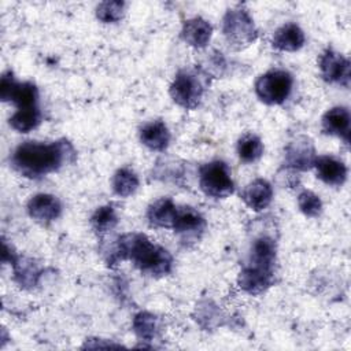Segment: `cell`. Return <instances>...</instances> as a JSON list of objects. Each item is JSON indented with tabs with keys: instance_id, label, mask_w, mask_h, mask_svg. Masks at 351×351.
Segmentation results:
<instances>
[{
	"instance_id": "cell-1",
	"label": "cell",
	"mask_w": 351,
	"mask_h": 351,
	"mask_svg": "<svg viewBox=\"0 0 351 351\" xmlns=\"http://www.w3.org/2000/svg\"><path fill=\"white\" fill-rule=\"evenodd\" d=\"M75 159V149L67 140L53 143L25 141L18 145L11 156L12 167L25 177L38 178Z\"/></svg>"
},
{
	"instance_id": "cell-2",
	"label": "cell",
	"mask_w": 351,
	"mask_h": 351,
	"mask_svg": "<svg viewBox=\"0 0 351 351\" xmlns=\"http://www.w3.org/2000/svg\"><path fill=\"white\" fill-rule=\"evenodd\" d=\"M125 259L132 261L141 273L151 277L166 276L173 267L171 254L166 248L151 241L143 233L121 236L107 262L112 265Z\"/></svg>"
},
{
	"instance_id": "cell-3",
	"label": "cell",
	"mask_w": 351,
	"mask_h": 351,
	"mask_svg": "<svg viewBox=\"0 0 351 351\" xmlns=\"http://www.w3.org/2000/svg\"><path fill=\"white\" fill-rule=\"evenodd\" d=\"M222 33L228 44L234 49L248 47L258 37V30L252 18L243 7L226 11L222 19Z\"/></svg>"
},
{
	"instance_id": "cell-4",
	"label": "cell",
	"mask_w": 351,
	"mask_h": 351,
	"mask_svg": "<svg viewBox=\"0 0 351 351\" xmlns=\"http://www.w3.org/2000/svg\"><path fill=\"white\" fill-rule=\"evenodd\" d=\"M199 186L204 195L214 199H223L232 195L234 182L229 166L222 160L203 165L199 170Z\"/></svg>"
},
{
	"instance_id": "cell-5",
	"label": "cell",
	"mask_w": 351,
	"mask_h": 351,
	"mask_svg": "<svg viewBox=\"0 0 351 351\" xmlns=\"http://www.w3.org/2000/svg\"><path fill=\"white\" fill-rule=\"evenodd\" d=\"M293 78L287 70L274 69L262 74L255 82V93L265 104H282L291 95Z\"/></svg>"
},
{
	"instance_id": "cell-6",
	"label": "cell",
	"mask_w": 351,
	"mask_h": 351,
	"mask_svg": "<svg viewBox=\"0 0 351 351\" xmlns=\"http://www.w3.org/2000/svg\"><path fill=\"white\" fill-rule=\"evenodd\" d=\"M174 103L186 110H193L200 104L204 93V84L202 78L191 70H180L169 89Z\"/></svg>"
},
{
	"instance_id": "cell-7",
	"label": "cell",
	"mask_w": 351,
	"mask_h": 351,
	"mask_svg": "<svg viewBox=\"0 0 351 351\" xmlns=\"http://www.w3.org/2000/svg\"><path fill=\"white\" fill-rule=\"evenodd\" d=\"M0 97L3 101H12L19 108L37 107L38 90L32 82H16L11 70L3 73L0 84Z\"/></svg>"
},
{
	"instance_id": "cell-8",
	"label": "cell",
	"mask_w": 351,
	"mask_h": 351,
	"mask_svg": "<svg viewBox=\"0 0 351 351\" xmlns=\"http://www.w3.org/2000/svg\"><path fill=\"white\" fill-rule=\"evenodd\" d=\"M318 66H319L321 75L326 82H335L348 88L350 60L346 56L328 48L319 55Z\"/></svg>"
},
{
	"instance_id": "cell-9",
	"label": "cell",
	"mask_w": 351,
	"mask_h": 351,
	"mask_svg": "<svg viewBox=\"0 0 351 351\" xmlns=\"http://www.w3.org/2000/svg\"><path fill=\"white\" fill-rule=\"evenodd\" d=\"M315 158L314 144L307 136H298L285 147V166L292 170H308Z\"/></svg>"
},
{
	"instance_id": "cell-10",
	"label": "cell",
	"mask_w": 351,
	"mask_h": 351,
	"mask_svg": "<svg viewBox=\"0 0 351 351\" xmlns=\"http://www.w3.org/2000/svg\"><path fill=\"white\" fill-rule=\"evenodd\" d=\"M171 229H174V232L185 241L197 240L206 229V219L193 207H177V214Z\"/></svg>"
},
{
	"instance_id": "cell-11",
	"label": "cell",
	"mask_w": 351,
	"mask_h": 351,
	"mask_svg": "<svg viewBox=\"0 0 351 351\" xmlns=\"http://www.w3.org/2000/svg\"><path fill=\"white\" fill-rule=\"evenodd\" d=\"M27 213L33 221L47 226L59 218L62 213V204L53 195L38 193L29 200Z\"/></svg>"
},
{
	"instance_id": "cell-12",
	"label": "cell",
	"mask_w": 351,
	"mask_h": 351,
	"mask_svg": "<svg viewBox=\"0 0 351 351\" xmlns=\"http://www.w3.org/2000/svg\"><path fill=\"white\" fill-rule=\"evenodd\" d=\"M273 282H274L273 270H265V269L250 266V265H245L237 276L239 287L250 295H259L265 292L267 288L273 285Z\"/></svg>"
},
{
	"instance_id": "cell-13",
	"label": "cell",
	"mask_w": 351,
	"mask_h": 351,
	"mask_svg": "<svg viewBox=\"0 0 351 351\" xmlns=\"http://www.w3.org/2000/svg\"><path fill=\"white\" fill-rule=\"evenodd\" d=\"M317 177L332 186H340L347 180V166L343 160L332 155H321L314 160Z\"/></svg>"
},
{
	"instance_id": "cell-14",
	"label": "cell",
	"mask_w": 351,
	"mask_h": 351,
	"mask_svg": "<svg viewBox=\"0 0 351 351\" xmlns=\"http://www.w3.org/2000/svg\"><path fill=\"white\" fill-rule=\"evenodd\" d=\"M350 112L346 107H333L322 117L324 133L340 137L346 144L350 141Z\"/></svg>"
},
{
	"instance_id": "cell-15",
	"label": "cell",
	"mask_w": 351,
	"mask_h": 351,
	"mask_svg": "<svg viewBox=\"0 0 351 351\" xmlns=\"http://www.w3.org/2000/svg\"><path fill=\"white\" fill-rule=\"evenodd\" d=\"M241 199L252 211H262L271 203L273 188L266 180L256 178L243 189Z\"/></svg>"
},
{
	"instance_id": "cell-16",
	"label": "cell",
	"mask_w": 351,
	"mask_h": 351,
	"mask_svg": "<svg viewBox=\"0 0 351 351\" xmlns=\"http://www.w3.org/2000/svg\"><path fill=\"white\" fill-rule=\"evenodd\" d=\"M213 26L203 18L195 16L182 23L181 38L193 48H204L211 38Z\"/></svg>"
},
{
	"instance_id": "cell-17",
	"label": "cell",
	"mask_w": 351,
	"mask_h": 351,
	"mask_svg": "<svg viewBox=\"0 0 351 351\" xmlns=\"http://www.w3.org/2000/svg\"><path fill=\"white\" fill-rule=\"evenodd\" d=\"M274 262H276V241L267 236L258 237L252 243L250 261L247 265L274 271Z\"/></svg>"
},
{
	"instance_id": "cell-18",
	"label": "cell",
	"mask_w": 351,
	"mask_h": 351,
	"mask_svg": "<svg viewBox=\"0 0 351 351\" xmlns=\"http://www.w3.org/2000/svg\"><path fill=\"white\" fill-rule=\"evenodd\" d=\"M306 41L303 30L296 23H285L273 34L271 45L278 51L295 52L303 47Z\"/></svg>"
},
{
	"instance_id": "cell-19",
	"label": "cell",
	"mask_w": 351,
	"mask_h": 351,
	"mask_svg": "<svg viewBox=\"0 0 351 351\" xmlns=\"http://www.w3.org/2000/svg\"><path fill=\"white\" fill-rule=\"evenodd\" d=\"M177 214V206L170 197H160L149 204L147 218L154 228H173Z\"/></svg>"
},
{
	"instance_id": "cell-20",
	"label": "cell",
	"mask_w": 351,
	"mask_h": 351,
	"mask_svg": "<svg viewBox=\"0 0 351 351\" xmlns=\"http://www.w3.org/2000/svg\"><path fill=\"white\" fill-rule=\"evenodd\" d=\"M140 140L152 151H165L170 141V132L165 122L152 121L140 129Z\"/></svg>"
},
{
	"instance_id": "cell-21",
	"label": "cell",
	"mask_w": 351,
	"mask_h": 351,
	"mask_svg": "<svg viewBox=\"0 0 351 351\" xmlns=\"http://www.w3.org/2000/svg\"><path fill=\"white\" fill-rule=\"evenodd\" d=\"M14 266V277L15 281L23 287V288H30L33 285H36L37 282V277L38 274V269L37 265L32 261V259H26V258H21L16 256V259L11 263Z\"/></svg>"
},
{
	"instance_id": "cell-22",
	"label": "cell",
	"mask_w": 351,
	"mask_h": 351,
	"mask_svg": "<svg viewBox=\"0 0 351 351\" xmlns=\"http://www.w3.org/2000/svg\"><path fill=\"white\" fill-rule=\"evenodd\" d=\"M41 122V112L38 107L19 108L10 118V126L21 133H27L37 128Z\"/></svg>"
},
{
	"instance_id": "cell-23",
	"label": "cell",
	"mask_w": 351,
	"mask_h": 351,
	"mask_svg": "<svg viewBox=\"0 0 351 351\" xmlns=\"http://www.w3.org/2000/svg\"><path fill=\"white\" fill-rule=\"evenodd\" d=\"M237 154L240 160L244 163H252L258 160L263 154L262 140L252 133L241 136L237 143Z\"/></svg>"
},
{
	"instance_id": "cell-24",
	"label": "cell",
	"mask_w": 351,
	"mask_h": 351,
	"mask_svg": "<svg viewBox=\"0 0 351 351\" xmlns=\"http://www.w3.org/2000/svg\"><path fill=\"white\" fill-rule=\"evenodd\" d=\"M138 188V177L129 167H122L117 170L112 177V189L115 195L121 197H128L133 195Z\"/></svg>"
},
{
	"instance_id": "cell-25",
	"label": "cell",
	"mask_w": 351,
	"mask_h": 351,
	"mask_svg": "<svg viewBox=\"0 0 351 351\" xmlns=\"http://www.w3.org/2000/svg\"><path fill=\"white\" fill-rule=\"evenodd\" d=\"M159 329L158 318L147 311H141L133 318V330L138 339L144 341H151L156 337Z\"/></svg>"
},
{
	"instance_id": "cell-26",
	"label": "cell",
	"mask_w": 351,
	"mask_h": 351,
	"mask_svg": "<svg viewBox=\"0 0 351 351\" xmlns=\"http://www.w3.org/2000/svg\"><path fill=\"white\" fill-rule=\"evenodd\" d=\"M90 225L93 230L99 234H106L111 232L118 225V217L112 206L99 207L90 218Z\"/></svg>"
},
{
	"instance_id": "cell-27",
	"label": "cell",
	"mask_w": 351,
	"mask_h": 351,
	"mask_svg": "<svg viewBox=\"0 0 351 351\" xmlns=\"http://www.w3.org/2000/svg\"><path fill=\"white\" fill-rule=\"evenodd\" d=\"M125 11V3L119 0L103 1L96 8V16L104 23H115L122 19Z\"/></svg>"
},
{
	"instance_id": "cell-28",
	"label": "cell",
	"mask_w": 351,
	"mask_h": 351,
	"mask_svg": "<svg viewBox=\"0 0 351 351\" xmlns=\"http://www.w3.org/2000/svg\"><path fill=\"white\" fill-rule=\"evenodd\" d=\"M298 206L306 217H318L322 210V202L318 195L311 191H303L298 196Z\"/></svg>"
}]
</instances>
